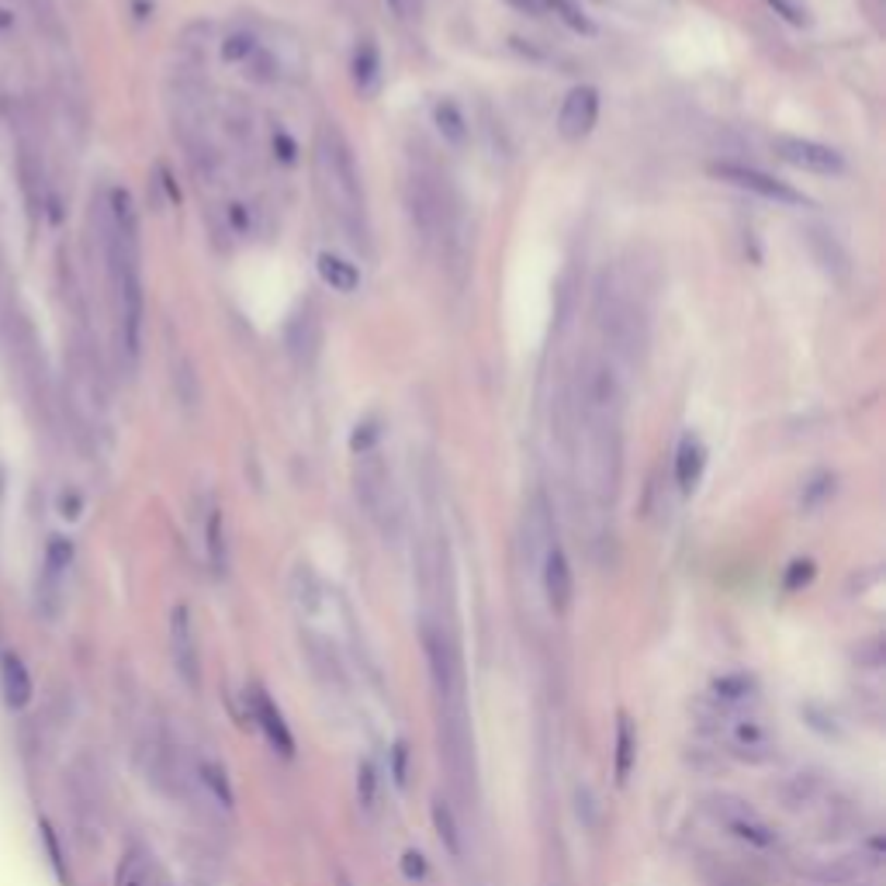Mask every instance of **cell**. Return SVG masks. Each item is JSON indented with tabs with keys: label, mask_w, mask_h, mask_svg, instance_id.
I'll list each match as a JSON object with an SVG mask.
<instances>
[{
	"label": "cell",
	"mask_w": 886,
	"mask_h": 886,
	"mask_svg": "<svg viewBox=\"0 0 886 886\" xmlns=\"http://www.w3.org/2000/svg\"><path fill=\"white\" fill-rule=\"evenodd\" d=\"M623 371L602 350L578 357L565 392V451L578 492L589 506L610 510L623 478Z\"/></svg>",
	"instance_id": "6da1fadb"
},
{
	"label": "cell",
	"mask_w": 886,
	"mask_h": 886,
	"mask_svg": "<svg viewBox=\"0 0 886 886\" xmlns=\"http://www.w3.org/2000/svg\"><path fill=\"white\" fill-rule=\"evenodd\" d=\"M94 226L111 288L118 357L132 371L139 364V354H143V319H146L143 243H139V215L132 194L125 188H111L100 194V201L94 205Z\"/></svg>",
	"instance_id": "7a4b0ae2"
},
{
	"label": "cell",
	"mask_w": 886,
	"mask_h": 886,
	"mask_svg": "<svg viewBox=\"0 0 886 886\" xmlns=\"http://www.w3.org/2000/svg\"><path fill=\"white\" fill-rule=\"evenodd\" d=\"M315 191L322 201V212L336 226V232L347 239L354 250H371V218H368V197L364 180L354 146L347 143L344 129L336 122H326L315 135Z\"/></svg>",
	"instance_id": "3957f363"
},
{
	"label": "cell",
	"mask_w": 886,
	"mask_h": 886,
	"mask_svg": "<svg viewBox=\"0 0 886 886\" xmlns=\"http://www.w3.org/2000/svg\"><path fill=\"white\" fill-rule=\"evenodd\" d=\"M406 212L412 229L419 232L422 247H430L433 253L460 260L468 247V232H465V208H460V197L451 184V177L443 173L433 159L427 156H412L409 170H406Z\"/></svg>",
	"instance_id": "277c9868"
},
{
	"label": "cell",
	"mask_w": 886,
	"mask_h": 886,
	"mask_svg": "<svg viewBox=\"0 0 886 886\" xmlns=\"http://www.w3.org/2000/svg\"><path fill=\"white\" fill-rule=\"evenodd\" d=\"M596 326L613 364L634 368L648 347V309H644L640 291L623 274H602L596 291Z\"/></svg>",
	"instance_id": "5b68a950"
},
{
	"label": "cell",
	"mask_w": 886,
	"mask_h": 886,
	"mask_svg": "<svg viewBox=\"0 0 886 886\" xmlns=\"http://www.w3.org/2000/svg\"><path fill=\"white\" fill-rule=\"evenodd\" d=\"M354 457H357V465H354L357 502L385 534L395 530L398 527V492H395V478H392L385 454H381V447H371V451H360Z\"/></svg>",
	"instance_id": "8992f818"
},
{
	"label": "cell",
	"mask_w": 886,
	"mask_h": 886,
	"mask_svg": "<svg viewBox=\"0 0 886 886\" xmlns=\"http://www.w3.org/2000/svg\"><path fill=\"white\" fill-rule=\"evenodd\" d=\"M710 817L720 824L723 831L734 835L738 841H744L749 849H758V852H769L779 845V835L769 821H765L755 807H749L744 800L738 797H714L707 803Z\"/></svg>",
	"instance_id": "52a82bcc"
},
{
	"label": "cell",
	"mask_w": 886,
	"mask_h": 886,
	"mask_svg": "<svg viewBox=\"0 0 886 886\" xmlns=\"http://www.w3.org/2000/svg\"><path fill=\"white\" fill-rule=\"evenodd\" d=\"M422 651L430 661V682L440 707H451L460 703V672H457V651L451 648L447 634H440L436 627H422Z\"/></svg>",
	"instance_id": "ba28073f"
},
{
	"label": "cell",
	"mask_w": 886,
	"mask_h": 886,
	"mask_svg": "<svg viewBox=\"0 0 886 886\" xmlns=\"http://www.w3.org/2000/svg\"><path fill=\"white\" fill-rule=\"evenodd\" d=\"M776 156L782 164H790L803 173H817V177H838L845 173V156L814 139H800V135H779L773 143Z\"/></svg>",
	"instance_id": "9c48e42d"
},
{
	"label": "cell",
	"mask_w": 886,
	"mask_h": 886,
	"mask_svg": "<svg viewBox=\"0 0 886 886\" xmlns=\"http://www.w3.org/2000/svg\"><path fill=\"white\" fill-rule=\"evenodd\" d=\"M714 177L728 180V184L741 188V191H752L765 201H776V205H803V194L790 184H782L773 173L765 170H755V167H744V164H717L714 167Z\"/></svg>",
	"instance_id": "30bf717a"
},
{
	"label": "cell",
	"mask_w": 886,
	"mask_h": 886,
	"mask_svg": "<svg viewBox=\"0 0 886 886\" xmlns=\"http://www.w3.org/2000/svg\"><path fill=\"white\" fill-rule=\"evenodd\" d=\"M170 655L173 669L188 690L201 686V661H197V637H194V620L188 607H173L170 613Z\"/></svg>",
	"instance_id": "8fae6325"
},
{
	"label": "cell",
	"mask_w": 886,
	"mask_h": 886,
	"mask_svg": "<svg viewBox=\"0 0 886 886\" xmlns=\"http://www.w3.org/2000/svg\"><path fill=\"white\" fill-rule=\"evenodd\" d=\"M540 586L548 596V607L554 613H568L575 602V575L568 565V554L561 543H551L540 558Z\"/></svg>",
	"instance_id": "7c38bea8"
},
{
	"label": "cell",
	"mask_w": 886,
	"mask_h": 886,
	"mask_svg": "<svg viewBox=\"0 0 886 886\" xmlns=\"http://www.w3.org/2000/svg\"><path fill=\"white\" fill-rule=\"evenodd\" d=\"M599 122V91L596 87H572L561 100L558 111V132L568 143H582Z\"/></svg>",
	"instance_id": "4fadbf2b"
},
{
	"label": "cell",
	"mask_w": 886,
	"mask_h": 886,
	"mask_svg": "<svg viewBox=\"0 0 886 886\" xmlns=\"http://www.w3.org/2000/svg\"><path fill=\"white\" fill-rule=\"evenodd\" d=\"M250 714L256 720V728L264 731V738L271 741V749L280 752L285 758L295 755V738L288 731V723H285V714L277 710V703L267 696V690H250Z\"/></svg>",
	"instance_id": "5bb4252c"
},
{
	"label": "cell",
	"mask_w": 886,
	"mask_h": 886,
	"mask_svg": "<svg viewBox=\"0 0 886 886\" xmlns=\"http://www.w3.org/2000/svg\"><path fill=\"white\" fill-rule=\"evenodd\" d=\"M728 744H731V752L744 762H765L773 755V731L765 728V723L752 720V717H744L738 720L731 734H728Z\"/></svg>",
	"instance_id": "9a60e30c"
},
{
	"label": "cell",
	"mask_w": 886,
	"mask_h": 886,
	"mask_svg": "<svg viewBox=\"0 0 886 886\" xmlns=\"http://www.w3.org/2000/svg\"><path fill=\"white\" fill-rule=\"evenodd\" d=\"M0 693L11 710H25L32 699V675L17 655H0Z\"/></svg>",
	"instance_id": "2e32d148"
},
{
	"label": "cell",
	"mask_w": 886,
	"mask_h": 886,
	"mask_svg": "<svg viewBox=\"0 0 886 886\" xmlns=\"http://www.w3.org/2000/svg\"><path fill=\"white\" fill-rule=\"evenodd\" d=\"M703 468H707V447H703L693 433H686L679 440V451H675V481L686 495L699 486Z\"/></svg>",
	"instance_id": "e0dca14e"
},
{
	"label": "cell",
	"mask_w": 886,
	"mask_h": 886,
	"mask_svg": "<svg viewBox=\"0 0 886 886\" xmlns=\"http://www.w3.org/2000/svg\"><path fill=\"white\" fill-rule=\"evenodd\" d=\"M315 271L322 277V285L339 291V295H354L360 288V271L350 260H344L339 253H319L315 260Z\"/></svg>",
	"instance_id": "ac0fdd59"
},
{
	"label": "cell",
	"mask_w": 886,
	"mask_h": 886,
	"mask_svg": "<svg viewBox=\"0 0 886 886\" xmlns=\"http://www.w3.org/2000/svg\"><path fill=\"white\" fill-rule=\"evenodd\" d=\"M205 551H208V565L222 578L229 572V543H226V516L218 506H208L205 513Z\"/></svg>",
	"instance_id": "d6986e66"
},
{
	"label": "cell",
	"mask_w": 886,
	"mask_h": 886,
	"mask_svg": "<svg viewBox=\"0 0 886 886\" xmlns=\"http://www.w3.org/2000/svg\"><path fill=\"white\" fill-rule=\"evenodd\" d=\"M197 782L201 787H205L212 797H215V803L218 807H226V811H232V803H236V793H232V787H229V776H226V769H222L218 762H208V758H201L197 762Z\"/></svg>",
	"instance_id": "ffe728a7"
},
{
	"label": "cell",
	"mask_w": 886,
	"mask_h": 886,
	"mask_svg": "<svg viewBox=\"0 0 886 886\" xmlns=\"http://www.w3.org/2000/svg\"><path fill=\"white\" fill-rule=\"evenodd\" d=\"M433 828H436V838L443 841V849H447L454 859H460V852H465V841H460V831H457V817L451 811V803L447 800H433Z\"/></svg>",
	"instance_id": "44dd1931"
},
{
	"label": "cell",
	"mask_w": 886,
	"mask_h": 886,
	"mask_svg": "<svg viewBox=\"0 0 886 886\" xmlns=\"http://www.w3.org/2000/svg\"><path fill=\"white\" fill-rule=\"evenodd\" d=\"M634 758H637L634 723H631L627 714H620V723H616V758H613L616 782H627V776H631V769H634Z\"/></svg>",
	"instance_id": "7402d4cb"
},
{
	"label": "cell",
	"mask_w": 886,
	"mask_h": 886,
	"mask_svg": "<svg viewBox=\"0 0 886 886\" xmlns=\"http://www.w3.org/2000/svg\"><path fill=\"white\" fill-rule=\"evenodd\" d=\"M755 679L752 675H744V672H734V675H720L714 686H710V693H714V699H720V703H728V707H738V703H749V699H755Z\"/></svg>",
	"instance_id": "603a6c76"
},
{
	"label": "cell",
	"mask_w": 886,
	"mask_h": 886,
	"mask_svg": "<svg viewBox=\"0 0 886 886\" xmlns=\"http://www.w3.org/2000/svg\"><path fill=\"white\" fill-rule=\"evenodd\" d=\"M433 122L440 129V135L447 139V143L460 146L468 139V122H465V111H460L454 100H440L433 108Z\"/></svg>",
	"instance_id": "cb8c5ba5"
},
{
	"label": "cell",
	"mask_w": 886,
	"mask_h": 886,
	"mask_svg": "<svg viewBox=\"0 0 886 886\" xmlns=\"http://www.w3.org/2000/svg\"><path fill=\"white\" fill-rule=\"evenodd\" d=\"M146 879H149L146 852H139V849L125 852L122 865H118V873H115V886H146Z\"/></svg>",
	"instance_id": "d4e9b609"
},
{
	"label": "cell",
	"mask_w": 886,
	"mask_h": 886,
	"mask_svg": "<svg viewBox=\"0 0 886 886\" xmlns=\"http://www.w3.org/2000/svg\"><path fill=\"white\" fill-rule=\"evenodd\" d=\"M378 787H381V779H378L374 762H360V769H357V803L368 814L378 811Z\"/></svg>",
	"instance_id": "484cf974"
},
{
	"label": "cell",
	"mask_w": 886,
	"mask_h": 886,
	"mask_svg": "<svg viewBox=\"0 0 886 886\" xmlns=\"http://www.w3.org/2000/svg\"><path fill=\"white\" fill-rule=\"evenodd\" d=\"M381 422L371 416V419H364V422H357V430H354V436H350V451L354 454H360V451H371V447H381Z\"/></svg>",
	"instance_id": "4316f807"
},
{
	"label": "cell",
	"mask_w": 886,
	"mask_h": 886,
	"mask_svg": "<svg viewBox=\"0 0 886 886\" xmlns=\"http://www.w3.org/2000/svg\"><path fill=\"white\" fill-rule=\"evenodd\" d=\"M543 4H548V8H551V11H554L558 17H561V22L568 25V28H575V32H592L589 17L582 14V11H578V8L572 4V0H543Z\"/></svg>",
	"instance_id": "83f0119b"
},
{
	"label": "cell",
	"mask_w": 886,
	"mask_h": 886,
	"mask_svg": "<svg viewBox=\"0 0 886 886\" xmlns=\"http://www.w3.org/2000/svg\"><path fill=\"white\" fill-rule=\"evenodd\" d=\"M38 831H43V841H46V849H49V862H52V870L59 876V883H70V873H67V862H63V849H59V841L52 835V828L43 821L38 824Z\"/></svg>",
	"instance_id": "f1b7e54d"
},
{
	"label": "cell",
	"mask_w": 886,
	"mask_h": 886,
	"mask_svg": "<svg viewBox=\"0 0 886 886\" xmlns=\"http://www.w3.org/2000/svg\"><path fill=\"white\" fill-rule=\"evenodd\" d=\"M814 578V561H793L787 572V589H800Z\"/></svg>",
	"instance_id": "f546056e"
},
{
	"label": "cell",
	"mask_w": 886,
	"mask_h": 886,
	"mask_svg": "<svg viewBox=\"0 0 886 886\" xmlns=\"http://www.w3.org/2000/svg\"><path fill=\"white\" fill-rule=\"evenodd\" d=\"M402 873H406L409 879H422L427 876V859H422L419 852H406L402 855Z\"/></svg>",
	"instance_id": "4dcf8cb0"
},
{
	"label": "cell",
	"mask_w": 886,
	"mask_h": 886,
	"mask_svg": "<svg viewBox=\"0 0 886 886\" xmlns=\"http://www.w3.org/2000/svg\"><path fill=\"white\" fill-rule=\"evenodd\" d=\"M80 510H84V499H80V492H63V499H59V513H63L67 519H76Z\"/></svg>",
	"instance_id": "1f68e13d"
},
{
	"label": "cell",
	"mask_w": 886,
	"mask_h": 886,
	"mask_svg": "<svg viewBox=\"0 0 886 886\" xmlns=\"http://www.w3.org/2000/svg\"><path fill=\"white\" fill-rule=\"evenodd\" d=\"M17 28V17L8 4H0V35H11Z\"/></svg>",
	"instance_id": "d6a6232c"
},
{
	"label": "cell",
	"mask_w": 886,
	"mask_h": 886,
	"mask_svg": "<svg viewBox=\"0 0 886 886\" xmlns=\"http://www.w3.org/2000/svg\"><path fill=\"white\" fill-rule=\"evenodd\" d=\"M339 886H350V879H347L344 873H339Z\"/></svg>",
	"instance_id": "836d02e7"
}]
</instances>
